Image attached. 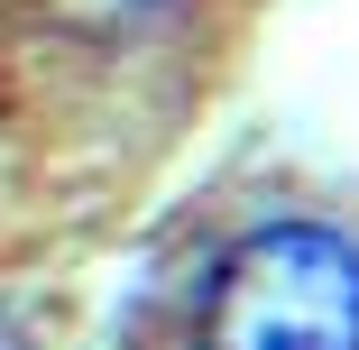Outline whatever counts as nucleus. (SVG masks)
<instances>
[{
    "mask_svg": "<svg viewBox=\"0 0 359 350\" xmlns=\"http://www.w3.org/2000/svg\"><path fill=\"white\" fill-rule=\"evenodd\" d=\"M194 350H359V249L323 222H258L212 258Z\"/></svg>",
    "mask_w": 359,
    "mask_h": 350,
    "instance_id": "nucleus-1",
    "label": "nucleus"
}]
</instances>
